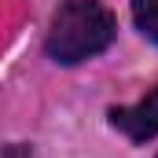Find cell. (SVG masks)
Returning <instances> with one entry per match:
<instances>
[{
	"label": "cell",
	"instance_id": "3957f363",
	"mask_svg": "<svg viewBox=\"0 0 158 158\" xmlns=\"http://www.w3.org/2000/svg\"><path fill=\"white\" fill-rule=\"evenodd\" d=\"M132 19H136V30L158 44V0H132Z\"/></svg>",
	"mask_w": 158,
	"mask_h": 158
},
{
	"label": "cell",
	"instance_id": "277c9868",
	"mask_svg": "<svg viewBox=\"0 0 158 158\" xmlns=\"http://www.w3.org/2000/svg\"><path fill=\"white\" fill-rule=\"evenodd\" d=\"M0 158H30V147H22V143H11V147H0Z\"/></svg>",
	"mask_w": 158,
	"mask_h": 158
},
{
	"label": "cell",
	"instance_id": "7a4b0ae2",
	"mask_svg": "<svg viewBox=\"0 0 158 158\" xmlns=\"http://www.w3.org/2000/svg\"><path fill=\"white\" fill-rule=\"evenodd\" d=\"M110 125L136 143H147L151 136H158V88H151L136 107H110Z\"/></svg>",
	"mask_w": 158,
	"mask_h": 158
},
{
	"label": "cell",
	"instance_id": "6da1fadb",
	"mask_svg": "<svg viewBox=\"0 0 158 158\" xmlns=\"http://www.w3.org/2000/svg\"><path fill=\"white\" fill-rule=\"evenodd\" d=\"M114 33H118V22L99 0H66L52 15L44 52L55 63L74 66V63H85V59L99 55L103 48H110Z\"/></svg>",
	"mask_w": 158,
	"mask_h": 158
}]
</instances>
